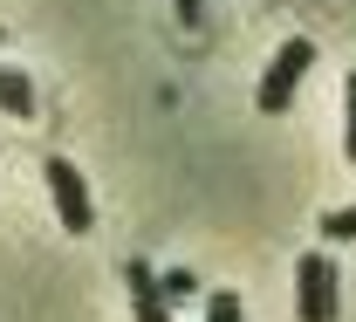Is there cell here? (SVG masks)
<instances>
[{
  "instance_id": "6da1fadb",
  "label": "cell",
  "mask_w": 356,
  "mask_h": 322,
  "mask_svg": "<svg viewBox=\"0 0 356 322\" xmlns=\"http://www.w3.org/2000/svg\"><path fill=\"white\" fill-rule=\"evenodd\" d=\"M315 69V42L309 35H295V42L274 48V69L261 76V90H254V110H267V117H281L288 103H295V90H302V76Z\"/></svg>"
},
{
  "instance_id": "52a82bcc",
  "label": "cell",
  "mask_w": 356,
  "mask_h": 322,
  "mask_svg": "<svg viewBox=\"0 0 356 322\" xmlns=\"http://www.w3.org/2000/svg\"><path fill=\"white\" fill-rule=\"evenodd\" d=\"M206 322H240V295H233V288L206 295Z\"/></svg>"
},
{
  "instance_id": "7a4b0ae2",
  "label": "cell",
  "mask_w": 356,
  "mask_h": 322,
  "mask_svg": "<svg viewBox=\"0 0 356 322\" xmlns=\"http://www.w3.org/2000/svg\"><path fill=\"white\" fill-rule=\"evenodd\" d=\"M295 309H302V322H336V268H329V254L295 261Z\"/></svg>"
},
{
  "instance_id": "30bf717a",
  "label": "cell",
  "mask_w": 356,
  "mask_h": 322,
  "mask_svg": "<svg viewBox=\"0 0 356 322\" xmlns=\"http://www.w3.org/2000/svg\"><path fill=\"white\" fill-rule=\"evenodd\" d=\"M178 28H206V0H172Z\"/></svg>"
},
{
  "instance_id": "3957f363",
  "label": "cell",
  "mask_w": 356,
  "mask_h": 322,
  "mask_svg": "<svg viewBox=\"0 0 356 322\" xmlns=\"http://www.w3.org/2000/svg\"><path fill=\"white\" fill-rule=\"evenodd\" d=\"M42 172H48V192H55V220H62L69 233H89L96 213H89V185L76 179V165H69V158H48Z\"/></svg>"
},
{
  "instance_id": "8992f818",
  "label": "cell",
  "mask_w": 356,
  "mask_h": 322,
  "mask_svg": "<svg viewBox=\"0 0 356 322\" xmlns=\"http://www.w3.org/2000/svg\"><path fill=\"white\" fill-rule=\"evenodd\" d=\"M158 295H165V302H185V295H199V275H185V268H172V275L158 281Z\"/></svg>"
},
{
  "instance_id": "ba28073f",
  "label": "cell",
  "mask_w": 356,
  "mask_h": 322,
  "mask_svg": "<svg viewBox=\"0 0 356 322\" xmlns=\"http://www.w3.org/2000/svg\"><path fill=\"white\" fill-rule=\"evenodd\" d=\"M322 240H356V206L329 213V220H322Z\"/></svg>"
},
{
  "instance_id": "277c9868",
  "label": "cell",
  "mask_w": 356,
  "mask_h": 322,
  "mask_svg": "<svg viewBox=\"0 0 356 322\" xmlns=\"http://www.w3.org/2000/svg\"><path fill=\"white\" fill-rule=\"evenodd\" d=\"M124 281H131V302H137V322H172V302L158 295V275L144 261H124Z\"/></svg>"
},
{
  "instance_id": "9c48e42d",
  "label": "cell",
  "mask_w": 356,
  "mask_h": 322,
  "mask_svg": "<svg viewBox=\"0 0 356 322\" xmlns=\"http://www.w3.org/2000/svg\"><path fill=\"white\" fill-rule=\"evenodd\" d=\"M343 103H350V131H343V158L356 165V69H350V83H343Z\"/></svg>"
},
{
  "instance_id": "5b68a950",
  "label": "cell",
  "mask_w": 356,
  "mask_h": 322,
  "mask_svg": "<svg viewBox=\"0 0 356 322\" xmlns=\"http://www.w3.org/2000/svg\"><path fill=\"white\" fill-rule=\"evenodd\" d=\"M0 110L7 117H35V83L21 69H0Z\"/></svg>"
}]
</instances>
